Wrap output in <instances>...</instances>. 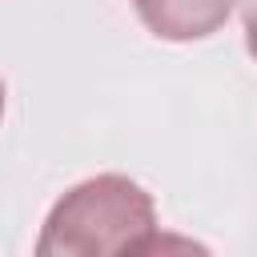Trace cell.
<instances>
[{
	"label": "cell",
	"instance_id": "1",
	"mask_svg": "<svg viewBox=\"0 0 257 257\" xmlns=\"http://www.w3.org/2000/svg\"><path fill=\"white\" fill-rule=\"evenodd\" d=\"M153 229V201L128 177H92L64 193L48 213L36 257H124Z\"/></svg>",
	"mask_w": 257,
	"mask_h": 257
},
{
	"label": "cell",
	"instance_id": "2",
	"mask_svg": "<svg viewBox=\"0 0 257 257\" xmlns=\"http://www.w3.org/2000/svg\"><path fill=\"white\" fill-rule=\"evenodd\" d=\"M233 0H137V12L149 32L161 40H201L217 32Z\"/></svg>",
	"mask_w": 257,
	"mask_h": 257
},
{
	"label": "cell",
	"instance_id": "3",
	"mask_svg": "<svg viewBox=\"0 0 257 257\" xmlns=\"http://www.w3.org/2000/svg\"><path fill=\"white\" fill-rule=\"evenodd\" d=\"M124 257H209V249L197 245V241H189V237H181V233L149 229V233H141L124 249Z\"/></svg>",
	"mask_w": 257,
	"mask_h": 257
},
{
	"label": "cell",
	"instance_id": "4",
	"mask_svg": "<svg viewBox=\"0 0 257 257\" xmlns=\"http://www.w3.org/2000/svg\"><path fill=\"white\" fill-rule=\"evenodd\" d=\"M245 44L257 60V0H245Z\"/></svg>",
	"mask_w": 257,
	"mask_h": 257
},
{
	"label": "cell",
	"instance_id": "5",
	"mask_svg": "<svg viewBox=\"0 0 257 257\" xmlns=\"http://www.w3.org/2000/svg\"><path fill=\"white\" fill-rule=\"evenodd\" d=\"M0 112H4V88H0Z\"/></svg>",
	"mask_w": 257,
	"mask_h": 257
}]
</instances>
